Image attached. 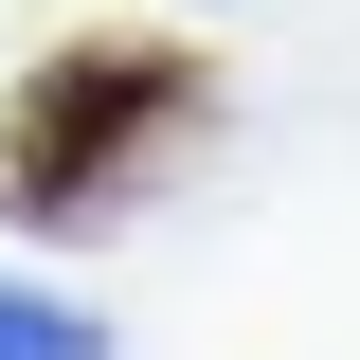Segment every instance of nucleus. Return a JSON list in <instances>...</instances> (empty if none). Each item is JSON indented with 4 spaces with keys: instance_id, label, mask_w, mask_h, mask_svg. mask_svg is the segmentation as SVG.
<instances>
[{
    "instance_id": "f03ea898",
    "label": "nucleus",
    "mask_w": 360,
    "mask_h": 360,
    "mask_svg": "<svg viewBox=\"0 0 360 360\" xmlns=\"http://www.w3.org/2000/svg\"><path fill=\"white\" fill-rule=\"evenodd\" d=\"M0 360H108V324H90L72 288H18V270H0Z\"/></svg>"
},
{
    "instance_id": "f257e3e1",
    "label": "nucleus",
    "mask_w": 360,
    "mask_h": 360,
    "mask_svg": "<svg viewBox=\"0 0 360 360\" xmlns=\"http://www.w3.org/2000/svg\"><path fill=\"white\" fill-rule=\"evenodd\" d=\"M217 127V72L180 37H72L0 90V217L18 234H108L162 180V144Z\"/></svg>"
}]
</instances>
